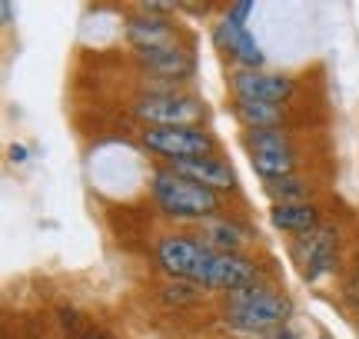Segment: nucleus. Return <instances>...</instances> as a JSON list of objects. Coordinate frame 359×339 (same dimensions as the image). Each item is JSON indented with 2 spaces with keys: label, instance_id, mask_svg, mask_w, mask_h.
I'll use <instances>...</instances> for the list:
<instances>
[{
  "label": "nucleus",
  "instance_id": "nucleus-1",
  "mask_svg": "<svg viewBox=\"0 0 359 339\" xmlns=\"http://www.w3.org/2000/svg\"><path fill=\"white\" fill-rule=\"evenodd\" d=\"M290 316H293L290 296L276 293V286L259 283V279L223 296V323L230 329L250 333V336H259V333L286 326Z\"/></svg>",
  "mask_w": 359,
  "mask_h": 339
},
{
  "label": "nucleus",
  "instance_id": "nucleus-2",
  "mask_svg": "<svg viewBox=\"0 0 359 339\" xmlns=\"http://www.w3.org/2000/svg\"><path fill=\"white\" fill-rule=\"evenodd\" d=\"M150 193H154L156 209L177 223L213 220V216H219V209H223L219 193L187 180V177L177 173L173 167H160L150 173Z\"/></svg>",
  "mask_w": 359,
  "mask_h": 339
},
{
  "label": "nucleus",
  "instance_id": "nucleus-3",
  "mask_svg": "<svg viewBox=\"0 0 359 339\" xmlns=\"http://www.w3.org/2000/svg\"><path fill=\"white\" fill-rule=\"evenodd\" d=\"M130 113L143 120V127H200L203 120V104L183 90H143L140 97H133Z\"/></svg>",
  "mask_w": 359,
  "mask_h": 339
},
{
  "label": "nucleus",
  "instance_id": "nucleus-4",
  "mask_svg": "<svg viewBox=\"0 0 359 339\" xmlns=\"http://www.w3.org/2000/svg\"><path fill=\"white\" fill-rule=\"evenodd\" d=\"M140 144L167 163H183V160L217 153V137L203 127H143Z\"/></svg>",
  "mask_w": 359,
  "mask_h": 339
},
{
  "label": "nucleus",
  "instance_id": "nucleus-5",
  "mask_svg": "<svg viewBox=\"0 0 359 339\" xmlns=\"http://www.w3.org/2000/svg\"><path fill=\"white\" fill-rule=\"evenodd\" d=\"M213 260H217V253L210 247H203L196 236L170 233L156 243V263H160V270L177 276V279H187L193 286H203L206 283Z\"/></svg>",
  "mask_w": 359,
  "mask_h": 339
},
{
  "label": "nucleus",
  "instance_id": "nucleus-6",
  "mask_svg": "<svg viewBox=\"0 0 359 339\" xmlns=\"http://www.w3.org/2000/svg\"><path fill=\"white\" fill-rule=\"evenodd\" d=\"M243 146L250 153V163L263 180H280V177H293L296 170V150L290 133L276 130H246Z\"/></svg>",
  "mask_w": 359,
  "mask_h": 339
},
{
  "label": "nucleus",
  "instance_id": "nucleus-7",
  "mask_svg": "<svg viewBox=\"0 0 359 339\" xmlns=\"http://www.w3.org/2000/svg\"><path fill=\"white\" fill-rule=\"evenodd\" d=\"M336 253H339V233H336L333 226H326V223L316 226L313 233L296 236V243H293V263L306 283H316L326 273H333Z\"/></svg>",
  "mask_w": 359,
  "mask_h": 339
},
{
  "label": "nucleus",
  "instance_id": "nucleus-8",
  "mask_svg": "<svg viewBox=\"0 0 359 339\" xmlns=\"http://www.w3.org/2000/svg\"><path fill=\"white\" fill-rule=\"evenodd\" d=\"M230 90H233V97H246V100H263V104L283 106L293 97L296 83H293V77H283V74L236 67L230 74Z\"/></svg>",
  "mask_w": 359,
  "mask_h": 339
},
{
  "label": "nucleus",
  "instance_id": "nucleus-9",
  "mask_svg": "<svg viewBox=\"0 0 359 339\" xmlns=\"http://www.w3.org/2000/svg\"><path fill=\"white\" fill-rule=\"evenodd\" d=\"M213 43H217L226 57H233V64L236 67L263 70V64H266V57H263V50H259V43L253 40V34L246 30V24L233 20V17H226V13H223V20L213 27Z\"/></svg>",
  "mask_w": 359,
  "mask_h": 339
},
{
  "label": "nucleus",
  "instance_id": "nucleus-10",
  "mask_svg": "<svg viewBox=\"0 0 359 339\" xmlns=\"http://www.w3.org/2000/svg\"><path fill=\"white\" fill-rule=\"evenodd\" d=\"M140 57V67L147 77H156L163 80V90H177V83L193 77L196 70V60H193L190 50L183 47H167V50H147V53H137Z\"/></svg>",
  "mask_w": 359,
  "mask_h": 339
},
{
  "label": "nucleus",
  "instance_id": "nucleus-11",
  "mask_svg": "<svg viewBox=\"0 0 359 339\" xmlns=\"http://www.w3.org/2000/svg\"><path fill=\"white\" fill-rule=\"evenodd\" d=\"M127 40L133 43V50H137V53L180 47L177 27L170 24V20H163V17H154V13L130 17V20H127Z\"/></svg>",
  "mask_w": 359,
  "mask_h": 339
},
{
  "label": "nucleus",
  "instance_id": "nucleus-12",
  "mask_svg": "<svg viewBox=\"0 0 359 339\" xmlns=\"http://www.w3.org/2000/svg\"><path fill=\"white\" fill-rule=\"evenodd\" d=\"M170 167L183 173L187 180L200 183L213 193H223V190H236V173L226 160L213 153V157H196V160H183V163H170Z\"/></svg>",
  "mask_w": 359,
  "mask_h": 339
},
{
  "label": "nucleus",
  "instance_id": "nucleus-13",
  "mask_svg": "<svg viewBox=\"0 0 359 339\" xmlns=\"http://www.w3.org/2000/svg\"><path fill=\"white\" fill-rule=\"evenodd\" d=\"M196 240H200L203 247H210L213 253H240V249L246 247L250 233H246V226L226 220V216H213V220L200 223Z\"/></svg>",
  "mask_w": 359,
  "mask_h": 339
},
{
  "label": "nucleus",
  "instance_id": "nucleus-14",
  "mask_svg": "<svg viewBox=\"0 0 359 339\" xmlns=\"http://www.w3.org/2000/svg\"><path fill=\"white\" fill-rule=\"evenodd\" d=\"M269 223L283 230V233H313L316 226H323V213L316 203H276L269 209Z\"/></svg>",
  "mask_w": 359,
  "mask_h": 339
},
{
  "label": "nucleus",
  "instance_id": "nucleus-15",
  "mask_svg": "<svg viewBox=\"0 0 359 339\" xmlns=\"http://www.w3.org/2000/svg\"><path fill=\"white\" fill-rule=\"evenodd\" d=\"M233 113L246 130H276L283 123V106L263 104V100H246V97H233Z\"/></svg>",
  "mask_w": 359,
  "mask_h": 339
},
{
  "label": "nucleus",
  "instance_id": "nucleus-16",
  "mask_svg": "<svg viewBox=\"0 0 359 339\" xmlns=\"http://www.w3.org/2000/svg\"><path fill=\"white\" fill-rule=\"evenodd\" d=\"M263 190L273 196V207L276 203H309L313 196V180L303 177H280V180H263Z\"/></svg>",
  "mask_w": 359,
  "mask_h": 339
},
{
  "label": "nucleus",
  "instance_id": "nucleus-17",
  "mask_svg": "<svg viewBox=\"0 0 359 339\" xmlns=\"http://www.w3.org/2000/svg\"><path fill=\"white\" fill-rule=\"evenodd\" d=\"M253 7H257L253 0H243V4H230V7H226V17H233V20H240V24H246V17L253 13Z\"/></svg>",
  "mask_w": 359,
  "mask_h": 339
},
{
  "label": "nucleus",
  "instance_id": "nucleus-18",
  "mask_svg": "<svg viewBox=\"0 0 359 339\" xmlns=\"http://www.w3.org/2000/svg\"><path fill=\"white\" fill-rule=\"evenodd\" d=\"M74 339H110V336H103L100 329H83V333H74Z\"/></svg>",
  "mask_w": 359,
  "mask_h": 339
},
{
  "label": "nucleus",
  "instance_id": "nucleus-19",
  "mask_svg": "<svg viewBox=\"0 0 359 339\" xmlns=\"http://www.w3.org/2000/svg\"><path fill=\"white\" fill-rule=\"evenodd\" d=\"M11 157L17 160V163H24V160H27V150H24V146H11Z\"/></svg>",
  "mask_w": 359,
  "mask_h": 339
},
{
  "label": "nucleus",
  "instance_id": "nucleus-20",
  "mask_svg": "<svg viewBox=\"0 0 359 339\" xmlns=\"http://www.w3.org/2000/svg\"><path fill=\"white\" fill-rule=\"evenodd\" d=\"M0 13H4V20H11V17H13V7H11V4H4V7H0Z\"/></svg>",
  "mask_w": 359,
  "mask_h": 339
},
{
  "label": "nucleus",
  "instance_id": "nucleus-21",
  "mask_svg": "<svg viewBox=\"0 0 359 339\" xmlns=\"http://www.w3.org/2000/svg\"><path fill=\"white\" fill-rule=\"evenodd\" d=\"M353 273H356V279H359V256H356V263H353Z\"/></svg>",
  "mask_w": 359,
  "mask_h": 339
},
{
  "label": "nucleus",
  "instance_id": "nucleus-22",
  "mask_svg": "<svg viewBox=\"0 0 359 339\" xmlns=\"http://www.w3.org/2000/svg\"><path fill=\"white\" fill-rule=\"evenodd\" d=\"M356 329H359V313H356Z\"/></svg>",
  "mask_w": 359,
  "mask_h": 339
},
{
  "label": "nucleus",
  "instance_id": "nucleus-23",
  "mask_svg": "<svg viewBox=\"0 0 359 339\" xmlns=\"http://www.w3.org/2000/svg\"><path fill=\"white\" fill-rule=\"evenodd\" d=\"M320 339H330V336H320Z\"/></svg>",
  "mask_w": 359,
  "mask_h": 339
}]
</instances>
